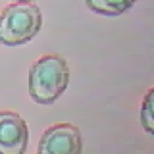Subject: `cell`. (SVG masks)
<instances>
[{
    "instance_id": "obj_1",
    "label": "cell",
    "mask_w": 154,
    "mask_h": 154,
    "mask_svg": "<svg viewBox=\"0 0 154 154\" xmlns=\"http://www.w3.org/2000/svg\"><path fill=\"white\" fill-rule=\"evenodd\" d=\"M70 82V69L64 58L47 54L36 60L29 71V93L41 105L55 102Z\"/></svg>"
},
{
    "instance_id": "obj_2",
    "label": "cell",
    "mask_w": 154,
    "mask_h": 154,
    "mask_svg": "<svg viewBox=\"0 0 154 154\" xmlns=\"http://www.w3.org/2000/svg\"><path fill=\"white\" fill-rule=\"evenodd\" d=\"M42 22L38 6L29 2L11 4L0 13V42L6 46L24 45L41 30Z\"/></svg>"
},
{
    "instance_id": "obj_3",
    "label": "cell",
    "mask_w": 154,
    "mask_h": 154,
    "mask_svg": "<svg viewBox=\"0 0 154 154\" xmlns=\"http://www.w3.org/2000/svg\"><path fill=\"white\" fill-rule=\"evenodd\" d=\"M83 142L79 129L71 123H59L48 128L37 147V154H82Z\"/></svg>"
},
{
    "instance_id": "obj_4",
    "label": "cell",
    "mask_w": 154,
    "mask_h": 154,
    "mask_svg": "<svg viewBox=\"0 0 154 154\" xmlns=\"http://www.w3.org/2000/svg\"><path fill=\"white\" fill-rule=\"evenodd\" d=\"M29 142L26 122L16 112H0V154H24Z\"/></svg>"
},
{
    "instance_id": "obj_5",
    "label": "cell",
    "mask_w": 154,
    "mask_h": 154,
    "mask_svg": "<svg viewBox=\"0 0 154 154\" xmlns=\"http://www.w3.org/2000/svg\"><path fill=\"white\" fill-rule=\"evenodd\" d=\"M85 4L95 13L119 16L129 11L136 4V0H85Z\"/></svg>"
},
{
    "instance_id": "obj_6",
    "label": "cell",
    "mask_w": 154,
    "mask_h": 154,
    "mask_svg": "<svg viewBox=\"0 0 154 154\" xmlns=\"http://www.w3.org/2000/svg\"><path fill=\"white\" fill-rule=\"evenodd\" d=\"M141 124L149 134H153V88L148 90L142 101Z\"/></svg>"
},
{
    "instance_id": "obj_7",
    "label": "cell",
    "mask_w": 154,
    "mask_h": 154,
    "mask_svg": "<svg viewBox=\"0 0 154 154\" xmlns=\"http://www.w3.org/2000/svg\"><path fill=\"white\" fill-rule=\"evenodd\" d=\"M14 1H17V2H30L32 0H14Z\"/></svg>"
}]
</instances>
